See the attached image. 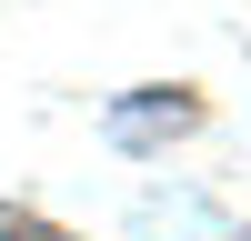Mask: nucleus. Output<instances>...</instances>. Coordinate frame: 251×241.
<instances>
[{
	"label": "nucleus",
	"mask_w": 251,
	"mask_h": 241,
	"mask_svg": "<svg viewBox=\"0 0 251 241\" xmlns=\"http://www.w3.org/2000/svg\"><path fill=\"white\" fill-rule=\"evenodd\" d=\"M0 241H71V231H50V221H30V211H0Z\"/></svg>",
	"instance_id": "obj_1"
}]
</instances>
